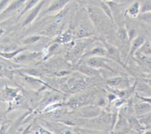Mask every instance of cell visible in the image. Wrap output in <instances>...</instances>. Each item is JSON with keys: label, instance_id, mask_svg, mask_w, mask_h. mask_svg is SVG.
Segmentation results:
<instances>
[{"label": "cell", "instance_id": "6da1fadb", "mask_svg": "<svg viewBox=\"0 0 151 134\" xmlns=\"http://www.w3.org/2000/svg\"><path fill=\"white\" fill-rule=\"evenodd\" d=\"M87 11L89 17L95 27L102 30L105 29L107 24V20L110 19L106 15L101 8L89 6L87 8Z\"/></svg>", "mask_w": 151, "mask_h": 134}, {"label": "cell", "instance_id": "7a4b0ae2", "mask_svg": "<svg viewBox=\"0 0 151 134\" xmlns=\"http://www.w3.org/2000/svg\"><path fill=\"white\" fill-rule=\"evenodd\" d=\"M109 87L114 89H127L132 87L135 81L133 83L131 82V80L126 77L122 76H117L112 77L106 81Z\"/></svg>", "mask_w": 151, "mask_h": 134}, {"label": "cell", "instance_id": "3957f363", "mask_svg": "<svg viewBox=\"0 0 151 134\" xmlns=\"http://www.w3.org/2000/svg\"><path fill=\"white\" fill-rule=\"evenodd\" d=\"M110 61H112L106 57L95 56L88 58L87 61V64L97 69L102 68L110 71L113 73H117V72L109 64V62Z\"/></svg>", "mask_w": 151, "mask_h": 134}, {"label": "cell", "instance_id": "277c9868", "mask_svg": "<svg viewBox=\"0 0 151 134\" xmlns=\"http://www.w3.org/2000/svg\"><path fill=\"white\" fill-rule=\"evenodd\" d=\"M103 44H104V47L107 50V54L106 57L108 58L112 61L117 63V64L123 66L124 68L127 69L126 65L123 63L122 60L119 48L106 41L103 42Z\"/></svg>", "mask_w": 151, "mask_h": 134}, {"label": "cell", "instance_id": "5b68a950", "mask_svg": "<svg viewBox=\"0 0 151 134\" xmlns=\"http://www.w3.org/2000/svg\"><path fill=\"white\" fill-rule=\"evenodd\" d=\"M146 40V38L143 35H137L130 41V45L128 53L127 59L130 58H133L134 57L136 53L145 43Z\"/></svg>", "mask_w": 151, "mask_h": 134}, {"label": "cell", "instance_id": "8992f818", "mask_svg": "<svg viewBox=\"0 0 151 134\" xmlns=\"http://www.w3.org/2000/svg\"><path fill=\"white\" fill-rule=\"evenodd\" d=\"M134 103L133 104L134 114L136 116H140L151 112V104L146 102L140 101Z\"/></svg>", "mask_w": 151, "mask_h": 134}, {"label": "cell", "instance_id": "52a82bcc", "mask_svg": "<svg viewBox=\"0 0 151 134\" xmlns=\"http://www.w3.org/2000/svg\"><path fill=\"white\" fill-rule=\"evenodd\" d=\"M127 120L130 129L134 133H143L145 128L140 122L138 117L134 115H130L128 116Z\"/></svg>", "mask_w": 151, "mask_h": 134}, {"label": "cell", "instance_id": "ba28073f", "mask_svg": "<svg viewBox=\"0 0 151 134\" xmlns=\"http://www.w3.org/2000/svg\"><path fill=\"white\" fill-rule=\"evenodd\" d=\"M47 0H41V1L37 5H36L33 8L31 9V12L24 19L22 23V27H25L28 25L35 19V18L38 15L41 9L43 6L44 4L47 2Z\"/></svg>", "mask_w": 151, "mask_h": 134}, {"label": "cell", "instance_id": "9c48e42d", "mask_svg": "<svg viewBox=\"0 0 151 134\" xmlns=\"http://www.w3.org/2000/svg\"><path fill=\"white\" fill-rule=\"evenodd\" d=\"M26 1L27 0H15L11 2L0 14V19L4 17H6L8 15L12 14L17 10H19V9L22 6H24Z\"/></svg>", "mask_w": 151, "mask_h": 134}, {"label": "cell", "instance_id": "30bf717a", "mask_svg": "<svg viewBox=\"0 0 151 134\" xmlns=\"http://www.w3.org/2000/svg\"><path fill=\"white\" fill-rule=\"evenodd\" d=\"M140 14V4L138 1L132 3L126 10L125 14L131 18H137Z\"/></svg>", "mask_w": 151, "mask_h": 134}, {"label": "cell", "instance_id": "8fae6325", "mask_svg": "<svg viewBox=\"0 0 151 134\" xmlns=\"http://www.w3.org/2000/svg\"><path fill=\"white\" fill-rule=\"evenodd\" d=\"M71 0H55L51 3L50 6L47 8V12H56L61 10L64 8Z\"/></svg>", "mask_w": 151, "mask_h": 134}, {"label": "cell", "instance_id": "7c38bea8", "mask_svg": "<svg viewBox=\"0 0 151 134\" xmlns=\"http://www.w3.org/2000/svg\"><path fill=\"white\" fill-rule=\"evenodd\" d=\"M136 60L144 67L151 71V57L141 54H137L134 55Z\"/></svg>", "mask_w": 151, "mask_h": 134}, {"label": "cell", "instance_id": "4fadbf2b", "mask_svg": "<svg viewBox=\"0 0 151 134\" xmlns=\"http://www.w3.org/2000/svg\"><path fill=\"white\" fill-rule=\"evenodd\" d=\"M116 35L118 40L123 44H126L127 41H130L127 30L124 26H121L117 28Z\"/></svg>", "mask_w": 151, "mask_h": 134}, {"label": "cell", "instance_id": "5bb4252c", "mask_svg": "<svg viewBox=\"0 0 151 134\" xmlns=\"http://www.w3.org/2000/svg\"><path fill=\"white\" fill-rule=\"evenodd\" d=\"M80 70L85 74L90 76H96V77H100L101 75L100 72L94 67H92L88 64L83 66L80 68Z\"/></svg>", "mask_w": 151, "mask_h": 134}, {"label": "cell", "instance_id": "9a60e30c", "mask_svg": "<svg viewBox=\"0 0 151 134\" xmlns=\"http://www.w3.org/2000/svg\"><path fill=\"white\" fill-rule=\"evenodd\" d=\"M137 54H141L151 57V46L149 40H146L145 43L136 53L135 55Z\"/></svg>", "mask_w": 151, "mask_h": 134}, {"label": "cell", "instance_id": "2e32d148", "mask_svg": "<svg viewBox=\"0 0 151 134\" xmlns=\"http://www.w3.org/2000/svg\"><path fill=\"white\" fill-rule=\"evenodd\" d=\"M107 50L106 48L104 47H97L91 50L89 53L87 54L88 56L95 57V56H102L106 57Z\"/></svg>", "mask_w": 151, "mask_h": 134}, {"label": "cell", "instance_id": "e0dca14e", "mask_svg": "<svg viewBox=\"0 0 151 134\" xmlns=\"http://www.w3.org/2000/svg\"><path fill=\"white\" fill-rule=\"evenodd\" d=\"M100 6L101 9L103 11V12L106 14V15L111 20L113 24H114V18L113 15V12L111 9L110 8V6L104 1L100 0Z\"/></svg>", "mask_w": 151, "mask_h": 134}, {"label": "cell", "instance_id": "ac0fdd59", "mask_svg": "<svg viewBox=\"0 0 151 134\" xmlns=\"http://www.w3.org/2000/svg\"><path fill=\"white\" fill-rule=\"evenodd\" d=\"M137 117L142 125L145 127V130L151 129V112L145 115Z\"/></svg>", "mask_w": 151, "mask_h": 134}, {"label": "cell", "instance_id": "d6986e66", "mask_svg": "<svg viewBox=\"0 0 151 134\" xmlns=\"http://www.w3.org/2000/svg\"><path fill=\"white\" fill-rule=\"evenodd\" d=\"M41 1L40 0H27L22 10V11L21 12L19 17H21L22 15H23L26 12H27L28 10L31 9L32 8H33L36 5H37Z\"/></svg>", "mask_w": 151, "mask_h": 134}, {"label": "cell", "instance_id": "ffe728a7", "mask_svg": "<svg viewBox=\"0 0 151 134\" xmlns=\"http://www.w3.org/2000/svg\"><path fill=\"white\" fill-rule=\"evenodd\" d=\"M76 34L77 37L78 38H83V37H86L91 35L92 33H91L88 30H87L84 27H81L78 28L76 32Z\"/></svg>", "mask_w": 151, "mask_h": 134}, {"label": "cell", "instance_id": "44dd1931", "mask_svg": "<svg viewBox=\"0 0 151 134\" xmlns=\"http://www.w3.org/2000/svg\"><path fill=\"white\" fill-rule=\"evenodd\" d=\"M137 18L146 23L151 24V11L140 13Z\"/></svg>", "mask_w": 151, "mask_h": 134}, {"label": "cell", "instance_id": "7402d4cb", "mask_svg": "<svg viewBox=\"0 0 151 134\" xmlns=\"http://www.w3.org/2000/svg\"><path fill=\"white\" fill-rule=\"evenodd\" d=\"M149 11H151V0H146L140 5V13Z\"/></svg>", "mask_w": 151, "mask_h": 134}, {"label": "cell", "instance_id": "603a6c76", "mask_svg": "<svg viewBox=\"0 0 151 134\" xmlns=\"http://www.w3.org/2000/svg\"><path fill=\"white\" fill-rule=\"evenodd\" d=\"M71 32L69 30V31H66L65 32H64L63 34L61 35L58 40V41H60V42H67V41H69L71 38Z\"/></svg>", "mask_w": 151, "mask_h": 134}, {"label": "cell", "instance_id": "cb8c5ba5", "mask_svg": "<svg viewBox=\"0 0 151 134\" xmlns=\"http://www.w3.org/2000/svg\"><path fill=\"white\" fill-rule=\"evenodd\" d=\"M41 39V37L39 35H32L31 37H28L26 38H25L23 41L24 44H33L37 41H38L39 40Z\"/></svg>", "mask_w": 151, "mask_h": 134}, {"label": "cell", "instance_id": "d4e9b609", "mask_svg": "<svg viewBox=\"0 0 151 134\" xmlns=\"http://www.w3.org/2000/svg\"><path fill=\"white\" fill-rule=\"evenodd\" d=\"M32 59V56L29 55H18L15 58V60L17 62H24L30 61Z\"/></svg>", "mask_w": 151, "mask_h": 134}, {"label": "cell", "instance_id": "484cf974", "mask_svg": "<svg viewBox=\"0 0 151 134\" xmlns=\"http://www.w3.org/2000/svg\"><path fill=\"white\" fill-rule=\"evenodd\" d=\"M9 1L10 0H0V14L7 7Z\"/></svg>", "mask_w": 151, "mask_h": 134}, {"label": "cell", "instance_id": "4316f807", "mask_svg": "<svg viewBox=\"0 0 151 134\" xmlns=\"http://www.w3.org/2000/svg\"><path fill=\"white\" fill-rule=\"evenodd\" d=\"M5 31V28L4 27H0V36L4 33Z\"/></svg>", "mask_w": 151, "mask_h": 134}, {"label": "cell", "instance_id": "83f0119b", "mask_svg": "<svg viewBox=\"0 0 151 134\" xmlns=\"http://www.w3.org/2000/svg\"><path fill=\"white\" fill-rule=\"evenodd\" d=\"M104 2H108V1H111V2H118L119 1V0H102Z\"/></svg>", "mask_w": 151, "mask_h": 134}, {"label": "cell", "instance_id": "f1b7e54d", "mask_svg": "<svg viewBox=\"0 0 151 134\" xmlns=\"http://www.w3.org/2000/svg\"><path fill=\"white\" fill-rule=\"evenodd\" d=\"M149 42H150V46H151V35H150V36H149Z\"/></svg>", "mask_w": 151, "mask_h": 134}]
</instances>
